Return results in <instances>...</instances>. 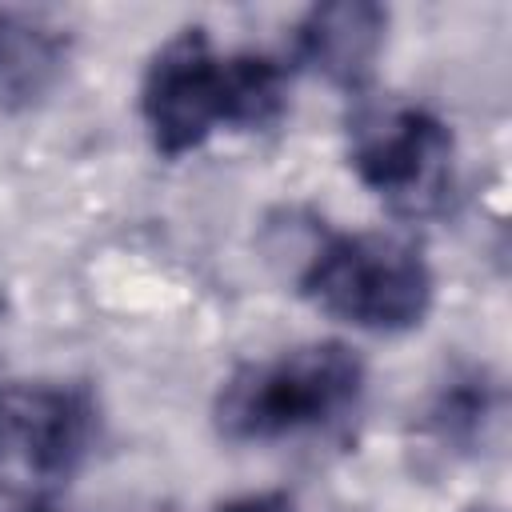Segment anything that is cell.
I'll return each instance as SVG.
<instances>
[{
  "label": "cell",
  "mask_w": 512,
  "mask_h": 512,
  "mask_svg": "<svg viewBox=\"0 0 512 512\" xmlns=\"http://www.w3.org/2000/svg\"><path fill=\"white\" fill-rule=\"evenodd\" d=\"M284 72L268 56H216L204 28L168 40L140 84V112L156 152L184 156L200 148L216 124L268 128L284 116Z\"/></svg>",
  "instance_id": "1"
},
{
  "label": "cell",
  "mask_w": 512,
  "mask_h": 512,
  "mask_svg": "<svg viewBox=\"0 0 512 512\" xmlns=\"http://www.w3.org/2000/svg\"><path fill=\"white\" fill-rule=\"evenodd\" d=\"M364 392V364L336 340L280 352L240 368L216 396V428L228 440H280L336 424Z\"/></svg>",
  "instance_id": "2"
},
{
  "label": "cell",
  "mask_w": 512,
  "mask_h": 512,
  "mask_svg": "<svg viewBox=\"0 0 512 512\" xmlns=\"http://www.w3.org/2000/svg\"><path fill=\"white\" fill-rule=\"evenodd\" d=\"M304 292L332 316L368 332H404L432 304L424 256L380 232L332 236L304 268Z\"/></svg>",
  "instance_id": "3"
},
{
  "label": "cell",
  "mask_w": 512,
  "mask_h": 512,
  "mask_svg": "<svg viewBox=\"0 0 512 512\" xmlns=\"http://www.w3.org/2000/svg\"><path fill=\"white\" fill-rule=\"evenodd\" d=\"M452 132L404 100L364 104L352 116V168L400 216H436L452 200Z\"/></svg>",
  "instance_id": "4"
},
{
  "label": "cell",
  "mask_w": 512,
  "mask_h": 512,
  "mask_svg": "<svg viewBox=\"0 0 512 512\" xmlns=\"http://www.w3.org/2000/svg\"><path fill=\"white\" fill-rule=\"evenodd\" d=\"M96 408L72 384H0V480H64L88 456Z\"/></svg>",
  "instance_id": "5"
},
{
  "label": "cell",
  "mask_w": 512,
  "mask_h": 512,
  "mask_svg": "<svg viewBox=\"0 0 512 512\" xmlns=\"http://www.w3.org/2000/svg\"><path fill=\"white\" fill-rule=\"evenodd\" d=\"M388 28V12L372 0H332L304 16L296 44L300 60L340 88H360L372 76Z\"/></svg>",
  "instance_id": "6"
},
{
  "label": "cell",
  "mask_w": 512,
  "mask_h": 512,
  "mask_svg": "<svg viewBox=\"0 0 512 512\" xmlns=\"http://www.w3.org/2000/svg\"><path fill=\"white\" fill-rule=\"evenodd\" d=\"M500 412H504L500 388L484 372H464L436 392L428 408V432L456 452H476L496 432Z\"/></svg>",
  "instance_id": "7"
},
{
  "label": "cell",
  "mask_w": 512,
  "mask_h": 512,
  "mask_svg": "<svg viewBox=\"0 0 512 512\" xmlns=\"http://www.w3.org/2000/svg\"><path fill=\"white\" fill-rule=\"evenodd\" d=\"M60 60V36L0 12V100H36L56 80Z\"/></svg>",
  "instance_id": "8"
},
{
  "label": "cell",
  "mask_w": 512,
  "mask_h": 512,
  "mask_svg": "<svg viewBox=\"0 0 512 512\" xmlns=\"http://www.w3.org/2000/svg\"><path fill=\"white\" fill-rule=\"evenodd\" d=\"M220 512H292V500L276 496V492H264V496H240V500L224 504Z\"/></svg>",
  "instance_id": "9"
},
{
  "label": "cell",
  "mask_w": 512,
  "mask_h": 512,
  "mask_svg": "<svg viewBox=\"0 0 512 512\" xmlns=\"http://www.w3.org/2000/svg\"><path fill=\"white\" fill-rule=\"evenodd\" d=\"M468 512H500V508H468Z\"/></svg>",
  "instance_id": "10"
},
{
  "label": "cell",
  "mask_w": 512,
  "mask_h": 512,
  "mask_svg": "<svg viewBox=\"0 0 512 512\" xmlns=\"http://www.w3.org/2000/svg\"><path fill=\"white\" fill-rule=\"evenodd\" d=\"M20 512H52V508H20Z\"/></svg>",
  "instance_id": "11"
}]
</instances>
